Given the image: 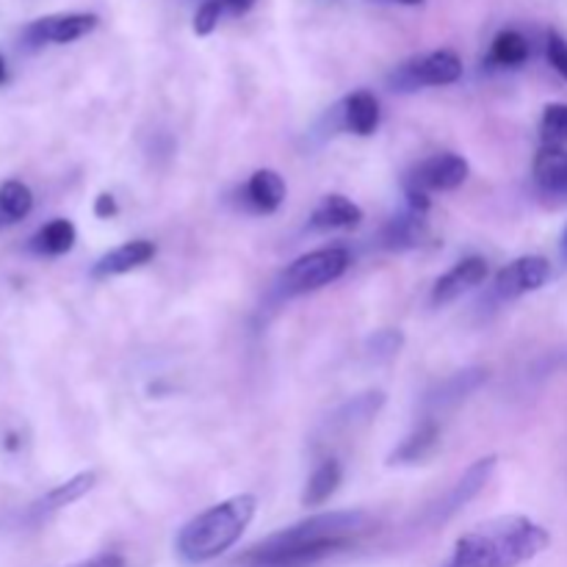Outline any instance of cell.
<instances>
[{
  "mask_svg": "<svg viewBox=\"0 0 567 567\" xmlns=\"http://www.w3.org/2000/svg\"><path fill=\"white\" fill-rule=\"evenodd\" d=\"M551 546V535L524 515L487 520L463 535L446 567H520Z\"/></svg>",
  "mask_w": 567,
  "mask_h": 567,
  "instance_id": "obj_1",
  "label": "cell"
},
{
  "mask_svg": "<svg viewBox=\"0 0 567 567\" xmlns=\"http://www.w3.org/2000/svg\"><path fill=\"white\" fill-rule=\"evenodd\" d=\"M255 509H258V498L249 496V493L214 504L183 526L181 535H177V554L192 565H203L221 557L241 540L247 526L252 524Z\"/></svg>",
  "mask_w": 567,
  "mask_h": 567,
  "instance_id": "obj_2",
  "label": "cell"
},
{
  "mask_svg": "<svg viewBox=\"0 0 567 567\" xmlns=\"http://www.w3.org/2000/svg\"><path fill=\"white\" fill-rule=\"evenodd\" d=\"M352 258L343 247H324L316 252L302 255L293 260L280 275V291L286 297H302V293L319 291V288L336 282L349 269Z\"/></svg>",
  "mask_w": 567,
  "mask_h": 567,
  "instance_id": "obj_3",
  "label": "cell"
},
{
  "mask_svg": "<svg viewBox=\"0 0 567 567\" xmlns=\"http://www.w3.org/2000/svg\"><path fill=\"white\" fill-rule=\"evenodd\" d=\"M463 78V61L454 50H432V53L410 59L391 75V89L415 92L424 86H449Z\"/></svg>",
  "mask_w": 567,
  "mask_h": 567,
  "instance_id": "obj_4",
  "label": "cell"
},
{
  "mask_svg": "<svg viewBox=\"0 0 567 567\" xmlns=\"http://www.w3.org/2000/svg\"><path fill=\"white\" fill-rule=\"evenodd\" d=\"M496 463H498L496 454L476 460V463L471 465V468L465 471V474L460 476V480L454 482V485L449 487V491L443 493L435 504H430V507H426L424 518H421L424 520L426 529H437V526L449 524V520H452L460 509L468 507V504L474 502V498L487 487L493 471H496Z\"/></svg>",
  "mask_w": 567,
  "mask_h": 567,
  "instance_id": "obj_5",
  "label": "cell"
},
{
  "mask_svg": "<svg viewBox=\"0 0 567 567\" xmlns=\"http://www.w3.org/2000/svg\"><path fill=\"white\" fill-rule=\"evenodd\" d=\"M468 161L457 153H437L415 164L404 177V192H454L468 181Z\"/></svg>",
  "mask_w": 567,
  "mask_h": 567,
  "instance_id": "obj_6",
  "label": "cell"
},
{
  "mask_svg": "<svg viewBox=\"0 0 567 567\" xmlns=\"http://www.w3.org/2000/svg\"><path fill=\"white\" fill-rule=\"evenodd\" d=\"M97 14H50L39 17L25 28L22 39L31 48H42V44H70L78 39L89 37L97 28Z\"/></svg>",
  "mask_w": 567,
  "mask_h": 567,
  "instance_id": "obj_7",
  "label": "cell"
},
{
  "mask_svg": "<svg viewBox=\"0 0 567 567\" xmlns=\"http://www.w3.org/2000/svg\"><path fill=\"white\" fill-rule=\"evenodd\" d=\"M548 277H551V264L546 258L524 255V258L513 260L498 271L496 280H493V291L498 299H518L546 286Z\"/></svg>",
  "mask_w": 567,
  "mask_h": 567,
  "instance_id": "obj_8",
  "label": "cell"
},
{
  "mask_svg": "<svg viewBox=\"0 0 567 567\" xmlns=\"http://www.w3.org/2000/svg\"><path fill=\"white\" fill-rule=\"evenodd\" d=\"M485 382H487L485 369H465V371H457V374L446 377V380H441L424 399L426 419H435L437 413L454 410L460 402H465L471 393L480 391Z\"/></svg>",
  "mask_w": 567,
  "mask_h": 567,
  "instance_id": "obj_9",
  "label": "cell"
},
{
  "mask_svg": "<svg viewBox=\"0 0 567 567\" xmlns=\"http://www.w3.org/2000/svg\"><path fill=\"white\" fill-rule=\"evenodd\" d=\"M487 260L485 258H465L460 264H454L441 280L432 288V305H449L454 299H460L463 293H468L471 288L482 286L487 280Z\"/></svg>",
  "mask_w": 567,
  "mask_h": 567,
  "instance_id": "obj_10",
  "label": "cell"
},
{
  "mask_svg": "<svg viewBox=\"0 0 567 567\" xmlns=\"http://www.w3.org/2000/svg\"><path fill=\"white\" fill-rule=\"evenodd\" d=\"M426 241H430V225H426L424 214L410 208L388 219L380 230V247L388 252H408V249L424 247Z\"/></svg>",
  "mask_w": 567,
  "mask_h": 567,
  "instance_id": "obj_11",
  "label": "cell"
},
{
  "mask_svg": "<svg viewBox=\"0 0 567 567\" xmlns=\"http://www.w3.org/2000/svg\"><path fill=\"white\" fill-rule=\"evenodd\" d=\"M155 252H158V247H155L153 241H147V238L127 241L122 244V247L105 252L103 258L94 264L92 277L105 280V277H120V275H127V271H136L142 269V266H147L150 260L155 258Z\"/></svg>",
  "mask_w": 567,
  "mask_h": 567,
  "instance_id": "obj_12",
  "label": "cell"
},
{
  "mask_svg": "<svg viewBox=\"0 0 567 567\" xmlns=\"http://www.w3.org/2000/svg\"><path fill=\"white\" fill-rule=\"evenodd\" d=\"M535 186L543 197L567 199V147H540L532 164Z\"/></svg>",
  "mask_w": 567,
  "mask_h": 567,
  "instance_id": "obj_13",
  "label": "cell"
},
{
  "mask_svg": "<svg viewBox=\"0 0 567 567\" xmlns=\"http://www.w3.org/2000/svg\"><path fill=\"white\" fill-rule=\"evenodd\" d=\"M363 221V208L343 194H327L310 214L313 230H354Z\"/></svg>",
  "mask_w": 567,
  "mask_h": 567,
  "instance_id": "obj_14",
  "label": "cell"
},
{
  "mask_svg": "<svg viewBox=\"0 0 567 567\" xmlns=\"http://www.w3.org/2000/svg\"><path fill=\"white\" fill-rule=\"evenodd\" d=\"M441 443V426H437L435 419H424L402 443L399 449H393L391 457H388V465H415L424 463L432 452Z\"/></svg>",
  "mask_w": 567,
  "mask_h": 567,
  "instance_id": "obj_15",
  "label": "cell"
},
{
  "mask_svg": "<svg viewBox=\"0 0 567 567\" xmlns=\"http://www.w3.org/2000/svg\"><path fill=\"white\" fill-rule=\"evenodd\" d=\"M244 197H247L249 208L258 214H275L286 199V181L280 177V172L258 169L244 186Z\"/></svg>",
  "mask_w": 567,
  "mask_h": 567,
  "instance_id": "obj_16",
  "label": "cell"
},
{
  "mask_svg": "<svg viewBox=\"0 0 567 567\" xmlns=\"http://www.w3.org/2000/svg\"><path fill=\"white\" fill-rule=\"evenodd\" d=\"M341 122L358 136H371L380 125V103L371 92H352L341 103Z\"/></svg>",
  "mask_w": 567,
  "mask_h": 567,
  "instance_id": "obj_17",
  "label": "cell"
},
{
  "mask_svg": "<svg viewBox=\"0 0 567 567\" xmlns=\"http://www.w3.org/2000/svg\"><path fill=\"white\" fill-rule=\"evenodd\" d=\"M385 404V393L382 391H369V393H360L354 396L352 402H347L343 408H338V413L330 419L332 430H360V426L371 424L377 419V413L382 410Z\"/></svg>",
  "mask_w": 567,
  "mask_h": 567,
  "instance_id": "obj_18",
  "label": "cell"
},
{
  "mask_svg": "<svg viewBox=\"0 0 567 567\" xmlns=\"http://www.w3.org/2000/svg\"><path fill=\"white\" fill-rule=\"evenodd\" d=\"M341 480H343V471L338 460H324V463L316 465V471L310 474L308 485H305L302 491L305 507H321V504L330 502V498L336 496Z\"/></svg>",
  "mask_w": 567,
  "mask_h": 567,
  "instance_id": "obj_19",
  "label": "cell"
},
{
  "mask_svg": "<svg viewBox=\"0 0 567 567\" xmlns=\"http://www.w3.org/2000/svg\"><path fill=\"white\" fill-rule=\"evenodd\" d=\"M75 225L70 219H53L39 227L37 236L31 238V249L39 255H48V258H55V255L70 252L75 247Z\"/></svg>",
  "mask_w": 567,
  "mask_h": 567,
  "instance_id": "obj_20",
  "label": "cell"
},
{
  "mask_svg": "<svg viewBox=\"0 0 567 567\" xmlns=\"http://www.w3.org/2000/svg\"><path fill=\"white\" fill-rule=\"evenodd\" d=\"M94 482H97V474H94V471H86V474H78L72 476V480H66L64 485H55L53 491L37 504V513L50 515L61 507H70V504H75L78 498H83L89 491H92Z\"/></svg>",
  "mask_w": 567,
  "mask_h": 567,
  "instance_id": "obj_21",
  "label": "cell"
},
{
  "mask_svg": "<svg viewBox=\"0 0 567 567\" xmlns=\"http://www.w3.org/2000/svg\"><path fill=\"white\" fill-rule=\"evenodd\" d=\"M33 208V194L25 183L6 181L0 186V225H14L22 221Z\"/></svg>",
  "mask_w": 567,
  "mask_h": 567,
  "instance_id": "obj_22",
  "label": "cell"
},
{
  "mask_svg": "<svg viewBox=\"0 0 567 567\" xmlns=\"http://www.w3.org/2000/svg\"><path fill=\"white\" fill-rule=\"evenodd\" d=\"M529 59V42L518 31H502L493 39L491 61L498 66H520Z\"/></svg>",
  "mask_w": 567,
  "mask_h": 567,
  "instance_id": "obj_23",
  "label": "cell"
},
{
  "mask_svg": "<svg viewBox=\"0 0 567 567\" xmlns=\"http://www.w3.org/2000/svg\"><path fill=\"white\" fill-rule=\"evenodd\" d=\"M543 147H567V103L546 105L540 120Z\"/></svg>",
  "mask_w": 567,
  "mask_h": 567,
  "instance_id": "obj_24",
  "label": "cell"
},
{
  "mask_svg": "<svg viewBox=\"0 0 567 567\" xmlns=\"http://www.w3.org/2000/svg\"><path fill=\"white\" fill-rule=\"evenodd\" d=\"M402 347H404V336H402V330H391V327H388V330H377L374 336H369V341H365V352H369V358H374V360H391V358H396L399 352H402Z\"/></svg>",
  "mask_w": 567,
  "mask_h": 567,
  "instance_id": "obj_25",
  "label": "cell"
},
{
  "mask_svg": "<svg viewBox=\"0 0 567 567\" xmlns=\"http://www.w3.org/2000/svg\"><path fill=\"white\" fill-rule=\"evenodd\" d=\"M221 9H225L221 0H205L197 9V14H194V33H197V37H210L214 28L219 25Z\"/></svg>",
  "mask_w": 567,
  "mask_h": 567,
  "instance_id": "obj_26",
  "label": "cell"
},
{
  "mask_svg": "<svg viewBox=\"0 0 567 567\" xmlns=\"http://www.w3.org/2000/svg\"><path fill=\"white\" fill-rule=\"evenodd\" d=\"M546 55L548 61H551L554 70L559 72V75L567 81V42L559 33H548V42H546Z\"/></svg>",
  "mask_w": 567,
  "mask_h": 567,
  "instance_id": "obj_27",
  "label": "cell"
},
{
  "mask_svg": "<svg viewBox=\"0 0 567 567\" xmlns=\"http://www.w3.org/2000/svg\"><path fill=\"white\" fill-rule=\"evenodd\" d=\"M116 214H120V208H116V199L111 194L103 192L94 199V216H100V219H114Z\"/></svg>",
  "mask_w": 567,
  "mask_h": 567,
  "instance_id": "obj_28",
  "label": "cell"
},
{
  "mask_svg": "<svg viewBox=\"0 0 567 567\" xmlns=\"http://www.w3.org/2000/svg\"><path fill=\"white\" fill-rule=\"evenodd\" d=\"M70 567H127V565L120 554H100V557L83 559V563L70 565Z\"/></svg>",
  "mask_w": 567,
  "mask_h": 567,
  "instance_id": "obj_29",
  "label": "cell"
},
{
  "mask_svg": "<svg viewBox=\"0 0 567 567\" xmlns=\"http://www.w3.org/2000/svg\"><path fill=\"white\" fill-rule=\"evenodd\" d=\"M221 3H225L230 11H236V14H247V11L255 6V0H221Z\"/></svg>",
  "mask_w": 567,
  "mask_h": 567,
  "instance_id": "obj_30",
  "label": "cell"
},
{
  "mask_svg": "<svg viewBox=\"0 0 567 567\" xmlns=\"http://www.w3.org/2000/svg\"><path fill=\"white\" fill-rule=\"evenodd\" d=\"M6 81H9V70H6L3 55H0V83H6Z\"/></svg>",
  "mask_w": 567,
  "mask_h": 567,
  "instance_id": "obj_31",
  "label": "cell"
},
{
  "mask_svg": "<svg viewBox=\"0 0 567 567\" xmlns=\"http://www.w3.org/2000/svg\"><path fill=\"white\" fill-rule=\"evenodd\" d=\"M396 3H404V6H421L424 0H396Z\"/></svg>",
  "mask_w": 567,
  "mask_h": 567,
  "instance_id": "obj_32",
  "label": "cell"
},
{
  "mask_svg": "<svg viewBox=\"0 0 567 567\" xmlns=\"http://www.w3.org/2000/svg\"><path fill=\"white\" fill-rule=\"evenodd\" d=\"M563 255L567 258V227H565V233H563Z\"/></svg>",
  "mask_w": 567,
  "mask_h": 567,
  "instance_id": "obj_33",
  "label": "cell"
}]
</instances>
